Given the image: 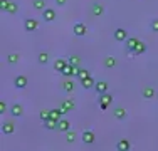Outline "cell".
I'll return each mask as SVG.
<instances>
[{"instance_id": "cell-3", "label": "cell", "mask_w": 158, "mask_h": 151, "mask_svg": "<svg viewBox=\"0 0 158 151\" xmlns=\"http://www.w3.org/2000/svg\"><path fill=\"white\" fill-rule=\"evenodd\" d=\"M82 143L84 145H93V143L96 141V134H94V131H91V129H84L82 131Z\"/></svg>"}, {"instance_id": "cell-4", "label": "cell", "mask_w": 158, "mask_h": 151, "mask_svg": "<svg viewBox=\"0 0 158 151\" xmlns=\"http://www.w3.org/2000/svg\"><path fill=\"white\" fill-rule=\"evenodd\" d=\"M37 27H39V22H37L35 18H25V20H24L25 32H35Z\"/></svg>"}, {"instance_id": "cell-26", "label": "cell", "mask_w": 158, "mask_h": 151, "mask_svg": "<svg viewBox=\"0 0 158 151\" xmlns=\"http://www.w3.org/2000/svg\"><path fill=\"white\" fill-rule=\"evenodd\" d=\"M37 60H39V64L46 66V64L49 62V54H47V52H39V55H37Z\"/></svg>"}, {"instance_id": "cell-9", "label": "cell", "mask_w": 158, "mask_h": 151, "mask_svg": "<svg viewBox=\"0 0 158 151\" xmlns=\"http://www.w3.org/2000/svg\"><path fill=\"white\" fill-rule=\"evenodd\" d=\"M10 114H12L14 118H20V116L24 114V108H22V104H12L10 106Z\"/></svg>"}, {"instance_id": "cell-28", "label": "cell", "mask_w": 158, "mask_h": 151, "mask_svg": "<svg viewBox=\"0 0 158 151\" xmlns=\"http://www.w3.org/2000/svg\"><path fill=\"white\" fill-rule=\"evenodd\" d=\"M89 76H91V74H89V71H88V69H82V67H79V72H77V77L81 79V81H84L86 77H89Z\"/></svg>"}, {"instance_id": "cell-13", "label": "cell", "mask_w": 158, "mask_h": 151, "mask_svg": "<svg viewBox=\"0 0 158 151\" xmlns=\"http://www.w3.org/2000/svg\"><path fill=\"white\" fill-rule=\"evenodd\" d=\"M74 88H76V84L73 82V79H64L62 81V89H64V92H73Z\"/></svg>"}, {"instance_id": "cell-18", "label": "cell", "mask_w": 158, "mask_h": 151, "mask_svg": "<svg viewBox=\"0 0 158 151\" xmlns=\"http://www.w3.org/2000/svg\"><path fill=\"white\" fill-rule=\"evenodd\" d=\"M130 148H131V145H130L128 139H119L118 145H116V149H118V151H128Z\"/></svg>"}, {"instance_id": "cell-5", "label": "cell", "mask_w": 158, "mask_h": 151, "mask_svg": "<svg viewBox=\"0 0 158 151\" xmlns=\"http://www.w3.org/2000/svg\"><path fill=\"white\" fill-rule=\"evenodd\" d=\"M113 37H114V40H118V42H125V40L128 39V30L125 29H116L114 34H113Z\"/></svg>"}, {"instance_id": "cell-21", "label": "cell", "mask_w": 158, "mask_h": 151, "mask_svg": "<svg viewBox=\"0 0 158 151\" xmlns=\"http://www.w3.org/2000/svg\"><path fill=\"white\" fill-rule=\"evenodd\" d=\"M66 66H67V60H66V59H61V57H59V59L54 62V71H57V72H61V71H62Z\"/></svg>"}, {"instance_id": "cell-17", "label": "cell", "mask_w": 158, "mask_h": 151, "mask_svg": "<svg viewBox=\"0 0 158 151\" xmlns=\"http://www.w3.org/2000/svg\"><path fill=\"white\" fill-rule=\"evenodd\" d=\"M138 42H140V40H138L136 37H128V39L125 40V45H126V49H128V51L131 52V51H133V49L138 45Z\"/></svg>"}, {"instance_id": "cell-2", "label": "cell", "mask_w": 158, "mask_h": 151, "mask_svg": "<svg viewBox=\"0 0 158 151\" xmlns=\"http://www.w3.org/2000/svg\"><path fill=\"white\" fill-rule=\"evenodd\" d=\"M79 72V66H73V64L67 62V66L64 67V69L61 71V74L64 76V77H71V76H77Z\"/></svg>"}, {"instance_id": "cell-6", "label": "cell", "mask_w": 158, "mask_h": 151, "mask_svg": "<svg viewBox=\"0 0 158 151\" xmlns=\"http://www.w3.org/2000/svg\"><path fill=\"white\" fill-rule=\"evenodd\" d=\"M73 32H74V35L82 37V35H86V32H88V27H86L84 24H81V22H77V24H74Z\"/></svg>"}, {"instance_id": "cell-33", "label": "cell", "mask_w": 158, "mask_h": 151, "mask_svg": "<svg viewBox=\"0 0 158 151\" xmlns=\"http://www.w3.org/2000/svg\"><path fill=\"white\" fill-rule=\"evenodd\" d=\"M9 3H10V0H0V10H2V12H7Z\"/></svg>"}, {"instance_id": "cell-22", "label": "cell", "mask_w": 158, "mask_h": 151, "mask_svg": "<svg viewBox=\"0 0 158 151\" xmlns=\"http://www.w3.org/2000/svg\"><path fill=\"white\" fill-rule=\"evenodd\" d=\"M81 84H82V88H84V89H93L96 86V82H94V79L89 76V77L84 79V81H81Z\"/></svg>"}, {"instance_id": "cell-1", "label": "cell", "mask_w": 158, "mask_h": 151, "mask_svg": "<svg viewBox=\"0 0 158 151\" xmlns=\"http://www.w3.org/2000/svg\"><path fill=\"white\" fill-rule=\"evenodd\" d=\"M111 103H113V96H111V94H108V92L101 94V97H99V108L103 109V111H106V109L111 106Z\"/></svg>"}, {"instance_id": "cell-19", "label": "cell", "mask_w": 158, "mask_h": 151, "mask_svg": "<svg viewBox=\"0 0 158 151\" xmlns=\"http://www.w3.org/2000/svg\"><path fill=\"white\" fill-rule=\"evenodd\" d=\"M57 124H59V121H56V119H52V118H49L47 121H44V128L46 129H57Z\"/></svg>"}, {"instance_id": "cell-35", "label": "cell", "mask_w": 158, "mask_h": 151, "mask_svg": "<svg viewBox=\"0 0 158 151\" xmlns=\"http://www.w3.org/2000/svg\"><path fill=\"white\" fill-rule=\"evenodd\" d=\"M150 29L153 30V32H158V18H153L152 24H150Z\"/></svg>"}, {"instance_id": "cell-12", "label": "cell", "mask_w": 158, "mask_h": 151, "mask_svg": "<svg viewBox=\"0 0 158 151\" xmlns=\"http://www.w3.org/2000/svg\"><path fill=\"white\" fill-rule=\"evenodd\" d=\"M91 14H93V17H101V15L104 14V7L101 5V3H93Z\"/></svg>"}, {"instance_id": "cell-30", "label": "cell", "mask_w": 158, "mask_h": 151, "mask_svg": "<svg viewBox=\"0 0 158 151\" xmlns=\"http://www.w3.org/2000/svg\"><path fill=\"white\" fill-rule=\"evenodd\" d=\"M19 59H20V55H19V54H9V55H7V62H9V64H17Z\"/></svg>"}, {"instance_id": "cell-27", "label": "cell", "mask_w": 158, "mask_h": 151, "mask_svg": "<svg viewBox=\"0 0 158 151\" xmlns=\"http://www.w3.org/2000/svg\"><path fill=\"white\" fill-rule=\"evenodd\" d=\"M19 12V5L15 2H10L9 7H7V14H17Z\"/></svg>"}, {"instance_id": "cell-11", "label": "cell", "mask_w": 158, "mask_h": 151, "mask_svg": "<svg viewBox=\"0 0 158 151\" xmlns=\"http://www.w3.org/2000/svg\"><path fill=\"white\" fill-rule=\"evenodd\" d=\"M14 131H15V124H14L12 121H7V123L2 124V133L3 134H12Z\"/></svg>"}, {"instance_id": "cell-37", "label": "cell", "mask_w": 158, "mask_h": 151, "mask_svg": "<svg viewBox=\"0 0 158 151\" xmlns=\"http://www.w3.org/2000/svg\"><path fill=\"white\" fill-rule=\"evenodd\" d=\"M156 97H158V92H156Z\"/></svg>"}, {"instance_id": "cell-32", "label": "cell", "mask_w": 158, "mask_h": 151, "mask_svg": "<svg viewBox=\"0 0 158 151\" xmlns=\"http://www.w3.org/2000/svg\"><path fill=\"white\" fill-rule=\"evenodd\" d=\"M67 62L73 64V66H79V64H81V57H77V55H71V57L67 59Z\"/></svg>"}, {"instance_id": "cell-16", "label": "cell", "mask_w": 158, "mask_h": 151, "mask_svg": "<svg viewBox=\"0 0 158 151\" xmlns=\"http://www.w3.org/2000/svg\"><path fill=\"white\" fill-rule=\"evenodd\" d=\"M145 52H146V44H145V42H138V45L133 49V51H131V54L138 57V55L145 54Z\"/></svg>"}, {"instance_id": "cell-8", "label": "cell", "mask_w": 158, "mask_h": 151, "mask_svg": "<svg viewBox=\"0 0 158 151\" xmlns=\"http://www.w3.org/2000/svg\"><path fill=\"white\" fill-rule=\"evenodd\" d=\"M141 96L145 97V99H153V97H156V91L152 88V86H146V88H143L141 91Z\"/></svg>"}, {"instance_id": "cell-7", "label": "cell", "mask_w": 158, "mask_h": 151, "mask_svg": "<svg viewBox=\"0 0 158 151\" xmlns=\"http://www.w3.org/2000/svg\"><path fill=\"white\" fill-rule=\"evenodd\" d=\"M27 84H29V81H27L25 76H17V77L14 79V86H15L17 89H24Z\"/></svg>"}, {"instance_id": "cell-29", "label": "cell", "mask_w": 158, "mask_h": 151, "mask_svg": "<svg viewBox=\"0 0 158 151\" xmlns=\"http://www.w3.org/2000/svg\"><path fill=\"white\" fill-rule=\"evenodd\" d=\"M39 118L42 119V123H44V121H47L49 118H51V109H42V111L39 112Z\"/></svg>"}, {"instance_id": "cell-34", "label": "cell", "mask_w": 158, "mask_h": 151, "mask_svg": "<svg viewBox=\"0 0 158 151\" xmlns=\"http://www.w3.org/2000/svg\"><path fill=\"white\" fill-rule=\"evenodd\" d=\"M7 111H9V108H7V103H5V101H0V114H3V112H7Z\"/></svg>"}, {"instance_id": "cell-23", "label": "cell", "mask_w": 158, "mask_h": 151, "mask_svg": "<svg viewBox=\"0 0 158 151\" xmlns=\"http://www.w3.org/2000/svg\"><path fill=\"white\" fill-rule=\"evenodd\" d=\"M32 5H34V9H35V10H40V12H42L44 9H47L46 0H34V2H32Z\"/></svg>"}, {"instance_id": "cell-14", "label": "cell", "mask_w": 158, "mask_h": 151, "mask_svg": "<svg viewBox=\"0 0 158 151\" xmlns=\"http://www.w3.org/2000/svg\"><path fill=\"white\" fill-rule=\"evenodd\" d=\"M108 88H110V84H108L106 81H99V82H96L94 91L98 94H103V92H108Z\"/></svg>"}, {"instance_id": "cell-10", "label": "cell", "mask_w": 158, "mask_h": 151, "mask_svg": "<svg viewBox=\"0 0 158 151\" xmlns=\"http://www.w3.org/2000/svg\"><path fill=\"white\" fill-rule=\"evenodd\" d=\"M42 18L46 22H52L56 18V10L54 9H44L42 10Z\"/></svg>"}, {"instance_id": "cell-15", "label": "cell", "mask_w": 158, "mask_h": 151, "mask_svg": "<svg viewBox=\"0 0 158 151\" xmlns=\"http://www.w3.org/2000/svg\"><path fill=\"white\" fill-rule=\"evenodd\" d=\"M71 129V123L67 119L61 118L59 119V124H57V131H62V133H67V131Z\"/></svg>"}, {"instance_id": "cell-31", "label": "cell", "mask_w": 158, "mask_h": 151, "mask_svg": "<svg viewBox=\"0 0 158 151\" xmlns=\"http://www.w3.org/2000/svg\"><path fill=\"white\" fill-rule=\"evenodd\" d=\"M66 141H67V143H74V141H76V133L69 129V131L66 133Z\"/></svg>"}, {"instance_id": "cell-20", "label": "cell", "mask_w": 158, "mask_h": 151, "mask_svg": "<svg viewBox=\"0 0 158 151\" xmlns=\"http://www.w3.org/2000/svg\"><path fill=\"white\" fill-rule=\"evenodd\" d=\"M113 114H114V118H116V119H119V121H123V119L126 118V111H125V108H114Z\"/></svg>"}, {"instance_id": "cell-36", "label": "cell", "mask_w": 158, "mask_h": 151, "mask_svg": "<svg viewBox=\"0 0 158 151\" xmlns=\"http://www.w3.org/2000/svg\"><path fill=\"white\" fill-rule=\"evenodd\" d=\"M56 3H57L59 7H62V5H66V3H67V0H56Z\"/></svg>"}, {"instance_id": "cell-24", "label": "cell", "mask_w": 158, "mask_h": 151, "mask_svg": "<svg viewBox=\"0 0 158 151\" xmlns=\"http://www.w3.org/2000/svg\"><path fill=\"white\" fill-rule=\"evenodd\" d=\"M114 66H116V59L113 57V55H108V57H104V67H108V69H113Z\"/></svg>"}, {"instance_id": "cell-25", "label": "cell", "mask_w": 158, "mask_h": 151, "mask_svg": "<svg viewBox=\"0 0 158 151\" xmlns=\"http://www.w3.org/2000/svg\"><path fill=\"white\" fill-rule=\"evenodd\" d=\"M61 106H64L67 111H74V108H76V104H74L73 99H64L62 103H61Z\"/></svg>"}]
</instances>
